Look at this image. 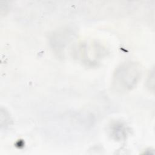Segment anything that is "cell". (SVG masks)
<instances>
[{"label": "cell", "mask_w": 155, "mask_h": 155, "mask_svg": "<svg viewBox=\"0 0 155 155\" xmlns=\"http://www.w3.org/2000/svg\"><path fill=\"white\" fill-rule=\"evenodd\" d=\"M141 74V68L137 63L125 62L116 68L113 76V86L120 91L130 90L136 86Z\"/></svg>", "instance_id": "1"}]
</instances>
